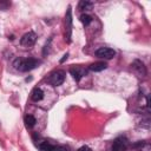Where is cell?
I'll return each instance as SVG.
<instances>
[{
    "mask_svg": "<svg viewBox=\"0 0 151 151\" xmlns=\"http://www.w3.org/2000/svg\"><path fill=\"white\" fill-rule=\"evenodd\" d=\"M93 2L92 1H87V0H81L80 2H79V9L80 11H90V9H92V7H93Z\"/></svg>",
    "mask_w": 151,
    "mask_h": 151,
    "instance_id": "12",
    "label": "cell"
},
{
    "mask_svg": "<svg viewBox=\"0 0 151 151\" xmlns=\"http://www.w3.org/2000/svg\"><path fill=\"white\" fill-rule=\"evenodd\" d=\"M70 73H71V76L73 77V79L76 81H79L87 73V71L81 66H73V67L70 68Z\"/></svg>",
    "mask_w": 151,
    "mask_h": 151,
    "instance_id": "7",
    "label": "cell"
},
{
    "mask_svg": "<svg viewBox=\"0 0 151 151\" xmlns=\"http://www.w3.org/2000/svg\"><path fill=\"white\" fill-rule=\"evenodd\" d=\"M67 57H68V53H66V54H65V55H64V57L61 58V60H60V63H64V61H65V60L67 59Z\"/></svg>",
    "mask_w": 151,
    "mask_h": 151,
    "instance_id": "17",
    "label": "cell"
},
{
    "mask_svg": "<svg viewBox=\"0 0 151 151\" xmlns=\"http://www.w3.org/2000/svg\"><path fill=\"white\" fill-rule=\"evenodd\" d=\"M65 77H66V73L65 71L63 70H57L54 72H52L50 74V77L47 78V81L52 85V86H59L64 83L65 80Z\"/></svg>",
    "mask_w": 151,
    "mask_h": 151,
    "instance_id": "2",
    "label": "cell"
},
{
    "mask_svg": "<svg viewBox=\"0 0 151 151\" xmlns=\"http://www.w3.org/2000/svg\"><path fill=\"white\" fill-rule=\"evenodd\" d=\"M80 21H81L85 26H88V25L92 22V17L88 15V14H81V15H80Z\"/></svg>",
    "mask_w": 151,
    "mask_h": 151,
    "instance_id": "14",
    "label": "cell"
},
{
    "mask_svg": "<svg viewBox=\"0 0 151 151\" xmlns=\"http://www.w3.org/2000/svg\"><path fill=\"white\" fill-rule=\"evenodd\" d=\"M106 67H107V64L105 61H96L88 66V70H91L93 72H100V71L105 70Z\"/></svg>",
    "mask_w": 151,
    "mask_h": 151,
    "instance_id": "10",
    "label": "cell"
},
{
    "mask_svg": "<svg viewBox=\"0 0 151 151\" xmlns=\"http://www.w3.org/2000/svg\"><path fill=\"white\" fill-rule=\"evenodd\" d=\"M94 54L96 57L101 59H112L116 55V51L110 47H100L94 52Z\"/></svg>",
    "mask_w": 151,
    "mask_h": 151,
    "instance_id": "6",
    "label": "cell"
},
{
    "mask_svg": "<svg viewBox=\"0 0 151 151\" xmlns=\"http://www.w3.org/2000/svg\"><path fill=\"white\" fill-rule=\"evenodd\" d=\"M35 41H37V34H35L34 32H32V31L25 33V34L21 37V39H20V44H21L22 46H26V47L33 46V45L35 44Z\"/></svg>",
    "mask_w": 151,
    "mask_h": 151,
    "instance_id": "5",
    "label": "cell"
},
{
    "mask_svg": "<svg viewBox=\"0 0 151 151\" xmlns=\"http://www.w3.org/2000/svg\"><path fill=\"white\" fill-rule=\"evenodd\" d=\"M129 146V140L124 136L117 137L112 143V151H125Z\"/></svg>",
    "mask_w": 151,
    "mask_h": 151,
    "instance_id": "4",
    "label": "cell"
},
{
    "mask_svg": "<svg viewBox=\"0 0 151 151\" xmlns=\"http://www.w3.org/2000/svg\"><path fill=\"white\" fill-rule=\"evenodd\" d=\"M31 98H32L33 101H40V100L44 98V92H42V90L39 88V87H35V88L32 91V93H31Z\"/></svg>",
    "mask_w": 151,
    "mask_h": 151,
    "instance_id": "11",
    "label": "cell"
},
{
    "mask_svg": "<svg viewBox=\"0 0 151 151\" xmlns=\"http://www.w3.org/2000/svg\"><path fill=\"white\" fill-rule=\"evenodd\" d=\"M71 35H72V9L71 7H68L65 14V40L66 42H71Z\"/></svg>",
    "mask_w": 151,
    "mask_h": 151,
    "instance_id": "3",
    "label": "cell"
},
{
    "mask_svg": "<svg viewBox=\"0 0 151 151\" xmlns=\"http://www.w3.org/2000/svg\"><path fill=\"white\" fill-rule=\"evenodd\" d=\"M131 67H132L133 71H136V72H137L139 76H142V77H145L146 73H147L145 65H144L140 60H133V63L131 64Z\"/></svg>",
    "mask_w": 151,
    "mask_h": 151,
    "instance_id": "8",
    "label": "cell"
},
{
    "mask_svg": "<svg viewBox=\"0 0 151 151\" xmlns=\"http://www.w3.org/2000/svg\"><path fill=\"white\" fill-rule=\"evenodd\" d=\"M51 151H68V150L66 146H63V145H53Z\"/></svg>",
    "mask_w": 151,
    "mask_h": 151,
    "instance_id": "15",
    "label": "cell"
},
{
    "mask_svg": "<svg viewBox=\"0 0 151 151\" xmlns=\"http://www.w3.org/2000/svg\"><path fill=\"white\" fill-rule=\"evenodd\" d=\"M78 151H92V150H91V147H88V146H86V145H83L81 147L78 149Z\"/></svg>",
    "mask_w": 151,
    "mask_h": 151,
    "instance_id": "16",
    "label": "cell"
},
{
    "mask_svg": "<svg viewBox=\"0 0 151 151\" xmlns=\"http://www.w3.org/2000/svg\"><path fill=\"white\" fill-rule=\"evenodd\" d=\"M35 123H37V120H35L34 116H32V114L25 116V124H26V126H27L28 129H32V127L35 125Z\"/></svg>",
    "mask_w": 151,
    "mask_h": 151,
    "instance_id": "13",
    "label": "cell"
},
{
    "mask_svg": "<svg viewBox=\"0 0 151 151\" xmlns=\"http://www.w3.org/2000/svg\"><path fill=\"white\" fill-rule=\"evenodd\" d=\"M13 65L20 72H28L38 67L40 65V61L35 58H18Z\"/></svg>",
    "mask_w": 151,
    "mask_h": 151,
    "instance_id": "1",
    "label": "cell"
},
{
    "mask_svg": "<svg viewBox=\"0 0 151 151\" xmlns=\"http://www.w3.org/2000/svg\"><path fill=\"white\" fill-rule=\"evenodd\" d=\"M132 146L134 149H138L139 151H151V144L146 140H138Z\"/></svg>",
    "mask_w": 151,
    "mask_h": 151,
    "instance_id": "9",
    "label": "cell"
}]
</instances>
